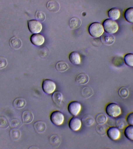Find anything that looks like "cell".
Returning a JSON list of instances; mask_svg holds the SVG:
<instances>
[{
  "instance_id": "obj_3",
  "label": "cell",
  "mask_w": 133,
  "mask_h": 149,
  "mask_svg": "<svg viewBox=\"0 0 133 149\" xmlns=\"http://www.w3.org/2000/svg\"><path fill=\"white\" fill-rule=\"evenodd\" d=\"M104 30L107 33L113 34L118 30L119 26L115 21L111 19H106L104 21L102 24Z\"/></svg>"
},
{
  "instance_id": "obj_23",
  "label": "cell",
  "mask_w": 133,
  "mask_h": 149,
  "mask_svg": "<svg viewBox=\"0 0 133 149\" xmlns=\"http://www.w3.org/2000/svg\"><path fill=\"white\" fill-rule=\"evenodd\" d=\"M26 104V101L24 98L19 97L15 99L13 102L14 107L16 109L23 108Z\"/></svg>"
},
{
  "instance_id": "obj_24",
  "label": "cell",
  "mask_w": 133,
  "mask_h": 149,
  "mask_svg": "<svg viewBox=\"0 0 133 149\" xmlns=\"http://www.w3.org/2000/svg\"><path fill=\"white\" fill-rule=\"evenodd\" d=\"M93 89L92 87L88 86L84 87L82 89L81 94L83 97L88 98L92 96L93 94Z\"/></svg>"
},
{
  "instance_id": "obj_20",
  "label": "cell",
  "mask_w": 133,
  "mask_h": 149,
  "mask_svg": "<svg viewBox=\"0 0 133 149\" xmlns=\"http://www.w3.org/2000/svg\"><path fill=\"white\" fill-rule=\"evenodd\" d=\"M76 81L81 85L87 84L89 80V77L86 73H81L78 74L76 78Z\"/></svg>"
},
{
  "instance_id": "obj_5",
  "label": "cell",
  "mask_w": 133,
  "mask_h": 149,
  "mask_svg": "<svg viewBox=\"0 0 133 149\" xmlns=\"http://www.w3.org/2000/svg\"><path fill=\"white\" fill-rule=\"evenodd\" d=\"M50 120L54 125L57 126L62 125L64 121V114L59 111L56 110L52 111L50 116Z\"/></svg>"
},
{
  "instance_id": "obj_35",
  "label": "cell",
  "mask_w": 133,
  "mask_h": 149,
  "mask_svg": "<svg viewBox=\"0 0 133 149\" xmlns=\"http://www.w3.org/2000/svg\"><path fill=\"white\" fill-rule=\"evenodd\" d=\"M9 126V122L8 119L5 116L0 117V128L1 129H6Z\"/></svg>"
},
{
  "instance_id": "obj_40",
  "label": "cell",
  "mask_w": 133,
  "mask_h": 149,
  "mask_svg": "<svg viewBox=\"0 0 133 149\" xmlns=\"http://www.w3.org/2000/svg\"><path fill=\"white\" fill-rule=\"evenodd\" d=\"M132 30H133V27H132Z\"/></svg>"
},
{
  "instance_id": "obj_11",
  "label": "cell",
  "mask_w": 133,
  "mask_h": 149,
  "mask_svg": "<svg viewBox=\"0 0 133 149\" xmlns=\"http://www.w3.org/2000/svg\"><path fill=\"white\" fill-rule=\"evenodd\" d=\"M100 40L103 44L107 45H112L115 41V37L113 35L107 33L103 34Z\"/></svg>"
},
{
  "instance_id": "obj_6",
  "label": "cell",
  "mask_w": 133,
  "mask_h": 149,
  "mask_svg": "<svg viewBox=\"0 0 133 149\" xmlns=\"http://www.w3.org/2000/svg\"><path fill=\"white\" fill-rule=\"evenodd\" d=\"M28 26L29 31L33 34L39 33L43 29V26L40 22L34 19L28 21Z\"/></svg>"
},
{
  "instance_id": "obj_36",
  "label": "cell",
  "mask_w": 133,
  "mask_h": 149,
  "mask_svg": "<svg viewBox=\"0 0 133 149\" xmlns=\"http://www.w3.org/2000/svg\"><path fill=\"white\" fill-rule=\"evenodd\" d=\"M46 15L43 12L37 10L35 14V18L40 22H43L46 19Z\"/></svg>"
},
{
  "instance_id": "obj_19",
  "label": "cell",
  "mask_w": 133,
  "mask_h": 149,
  "mask_svg": "<svg viewBox=\"0 0 133 149\" xmlns=\"http://www.w3.org/2000/svg\"><path fill=\"white\" fill-rule=\"evenodd\" d=\"M52 99L55 104L57 106L60 105L63 101V96L60 92L56 91L52 94Z\"/></svg>"
},
{
  "instance_id": "obj_8",
  "label": "cell",
  "mask_w": 133,
  "mask_h": 149,
  "mask_svg": "<svg viewBox=\"0 0 133 149\" xmlns=\"http://www.w3.org/2000/svg\"><path fill=\"white\" fill-rule=\"evenodd\" d=\"M107 134L108 138L113 141H117L121 136V132L117 127H111L108 128Z\"/></svg>"
},
{
  "instance_id": "obj_7",
  "label": "cell",
  "mask_w": 133,
  "mask_h": 149,
  "mask_svg": "<svg viewBox=\"0 0 133 149\" xmlns=\"http://www.w3.org/2000/svg\"><path fill=\"white\" fill-rule=\"evenodd\" d=\"M68 110L72 116H78L82 109L81 104L78 101H72L70 102L68 105Z\"/></svg>"
},
{
  "instance_id": "obj_12",
  "label": "cell",
  "mask_w": 133,
  "mask_h": 149,
  "mask_svg": "<svg viewBox=\"0 0 133 149\" xmlns=\"http://www.w3.org/2000/svg\"><path fill=\"white\" fill-rule=\"evenodd\" d=\"M46 8L51 12L55 13L59 10L60 6L56 0H50L47 3Z\"/></svg>"
},
{
  "instance_id": "obj_9",
  "label": "cell",
  "mask_w": 133,
  "mask_h": 149,
  "mask_svg": "<svg viewBox=\"0 0 133 149\" xmlns=\"http://www.w3.org/2000/svg\"><path fill=\"white\" fill-rule=\"evenodd\" d=\"M81 120L76 116H74L69 121V127L72 131H78L81 128Z\"/></svg>"
},
{
  "instance_id": "obj_30",
  "label": "cell",
  "mask_w": 133,
  "mask_h": 149,
  "mask_svg": "<svg viewBox=\"0 0 133 149\" xmlns=\"http://www.w3.org/2000/svg\"><path fill=\"white\" fill-rule=\"evenodd\" d=\"M124 133L125 136L128 139L133 141V125H129L126 127Z\"/></svg>"
},
{
  "instance_id": "obj_28",
  "label": "cell",
  "mask_w": 133,
  "mask_h": 149,
  "mask_svg": "<svg viewBox=\"0 0 133 149\" xmlns=\"http://www.w3.org/2000/svg\"><path fill=\"white\" fill-rule=\"evenodd\" d=\"M127 120L123 118H118L115 120V125L116 127L119 129H123L127 126Z\"/></svg>"
},
{
  "instance_id": "obj_39",
  "label": "cell",
  "mask_w": 133,
  "mask_h": 149,
  "mask_svg": "<svg viewBox=\"0 0 133 149\" xmlns=\"http://www.w3.org/2000/svg\"><path fill=\"white\" fill-rule=\"evenodd\" d=\"M29 149H33V148H36V147H30L29 148Z\"/></svg>"
},
{
  "instance_id": "obj_26",
  "label": "cell",
  "mask_w": 133,
  "mask_h": 149,
  "mask_svg": "<svg viewBox=\"0 0 133 149\" xmlns=\"http://www.w3.org/2000/svg\"><path fill=\"white\" fill-rule=\"evenodd\" d=\"M108 118L103 113H99L95 116V120L98 124H104L107 122Z\"/></svg>"
},
{
  "instance_id": "obj_22",
  "label": "cell",
  "mask_w": 133,
  "mask_h": 149,
  "mask_svg": "<svg viewBox=\"0 0 133 149\" xmlns=\"http://www.w3.org/2000/svg\"><path fill=\"white\" fill-rule=\"evenodd\" d=\"M81 21L80 18L77 17H72L70 20L69 25L71 29H78L81 25Z\"/></svg>"
},
{
  "instance_id": "obj_17",
  "label": "cell",
  "mask_w": 133,
  "mask_h": 149,
  "mask_svg": "<svg viewBox=\"0 0 133 149\" xmlns=\"http://www.w3.org/2000/svg\"><path fill=\"white\" fill-rule=\"evenodd\" d=\"M49 142L51 146L53 147H58L61 143V138L57 134H54L50 136Z\"/></svg>"
},
{
  "instance_id": "obj_2",
  "label": "cell",
  "mask_w": 133,
  "mask_h": 149,
  "mask_svg": "<svg viewBox=\"0 0 133 149\" xmlns=\"http://www.w3.org/2000/svg\"><path fill=\"white\" fill-rule=\"evenodd\" d=\"M107 115L112 118H116L121 114V109L120 106L115 102L108 104L106 108Z\"/></svg>"
},
{
  "instance_id": "obj_37",
  "label": "cell",
  "mask_w": 133,
  "mask_h": 149,
  "mask_svg": "<svg viewBox=\"0 0 133 149\" xmlns=\"http://www.w3.org/2000/svg\"><path fill=\"white\" fill-rule=\"evenodd\" d=\"M8 65V62L6 58L0 56V70L4 68Z\"/></svg>"
},
{
  "instance_id": "obj_14",
  "label": "cell",
  "mask_w": 133,
  "mask_h": 149,
  "mask_svg": "<svg viewBox=\"0 0 133 149\" xmlns=\"http://www.w3.org/2000/svg\"><path fill=\"white\" fill-rule=\"evenodd\" d=\"M34 118L33 114L30 110L24 111L22 113V118L23 123L27 124L31 123L33 120Z\"/></svg>"
},
{
  "instance_id": "obj_27",
  "label": "cell",
  "mask_w": 133,
  "mask_h": 149,
  "mask_svg": "<svg viewBox=\"0 0 133 149\" xmlns=\"http://www.w3.org/2000/svg\"><path fill=\"white\" fill-rule=\"evenodd\" d=\"M108 127L107 125L104 124H98L96 127V131L98 134L100 136H104L107 134Z\"/></svg>"
},
{
  "instance_id": "obj_31",
  "label": "cell",
  "mask_w": 133,
  "mask_h": 149,
  "mask_svg": "<svg viewBox=\"0 0 133 149\" xmlns=\"http://www.w3.org/2000/svg\"><path fill=\"white\" fill-rule=\"evenodd\" d=\"M10 137L13 141H17L20 138L21 136V132L17 129H11L10 132Z\"/></svg>"
},
{
  "instance_id": "obj_32",
  "label": "cell",
  "mask_w": 133,
  "mask_h": 149,
  "mask_svg": "<svg viewBox=\"0 0 133 149\" xmlns=\"http://www.w3.org/2000/svg\"><path fill=\"white\" fill-rule=\"evenodd\" d=\"M129 91L128 88L125 87H121L119 89L118 94L120 97L123 99L127 98L129 95Z\"/></svg>"
},
{
  "instance_id": "obj_15",
  "label": "cell",
  "mask_w": 133,
  "mask_h": 149,
  "mask_svg": "<svg viewBox=\"0 0 133 149\" xmlns=\"http://www.w3.org/2000/svg\"><path fill=\"white\" fill-rule=\"evenodd\" d=\"M9 44L11 48L14 49H18L22 46V40L18 37L14 36L9 40Z\"/></svg>"
},
{
  "instance_id": "obj_33",
  "label": "cell",
  "mask_w": 133,
  "mask_h": 149,
  "mask_svg": "<svg viewBox=\"0 0 133 149\" xmlns=\"http://www.w3.org/2000/svg\"><path fill=\"white\" fill-rule=\"evenodd\" d=\"M124 60L127 66L133 67V54L128 53L125 56Z\"/></svg>"
},
{
  "instance_id": "obj_38",
  "label": "cell",
  "mask_w": 133,
  "mask_h": 149,
  "mask_svg": "<svg viewBox=\"0 0 133 149\" xmlns=\"http://www.w3.org/2000/svg\"><path fill=\"white\" fill-rule=\"evenodd\" d=\"M126 120L128 125H133V112L128 114L127 116Z\"/></svg>"
},
{
  "instance_id": "obj_29",
  "label": "cell",
  "mask_w": 133,
  "mask_h": 149,
  "mask_svg": "<svg viewBox=\"0 0 133 149\" xmlns=\"http://www.w3.org/2000/svg\"><path fill=\"white\" fill-rule=\"evenodd\" d=\"M124 17L127 22L133 23V8H130L126 9L124 13Z\"/></svg>"
},
{
  "instance_id": "obj_4",
  "label": "cell",
  "mask_w": 133,
  "mask_h": 149,
  "mask_svg": "<svg viewBox=\"0 0 133 149\" xmlns=\"http://www.w3.org/2000/svg\"><path fill=\"white\" fill-rule=\"evenodd\" d=\"M42 87L44 93L47 94H51L55 92L56 85L53 80L46 79L43 80Z\"/></svg>"
},
{
  "instance_id": "obj_1",
  "label": "cell",
  "mask_w": 133,
  "mask_h": 149,
  "mask_svg": "<svg viewBox=\"0 0 133 149\" xmlns=\"http://www.w3.org/2000/svg\"><path fill=\"white\" fill-rule=\"evenodd\" d=\"M103 26L99 22H94L90 24L88 28V31L90 35L94 38H99L104 33Z\"/></svg>"
},
{
  "instance_id": "obj_25",
  "label": "cell",
  "mask_w": 133,
  "mask_h": 149,
  "mask_svg": "<svg viewBox=\"0 0 133 149\" xmlns=\"http://www.w3.org/2000/svg\"><path fill=\"white\" fill-rule=\"evenodd\" d=\"M68 64L64 61H58L56 65V69L58 72H64L68 69Z\"/></svg>"
},
{
  "instance_id": "obj_34",
  "label": "cell",
  "mask_w": 133,
  "mask_h": 149,
  "mask_svg": "<svg viewBox=\"0 0 133 149\" xmlns=\"http://www.w3.org/2000/svg\"><path fill=\"white\" fill-rule=\"evenodd\" d=\"M9 125L12 129H18L22 125V123L18 119L14 118L10 121Z\"/></svg>"
},
{
  "instance_id": "obj_21",
  "label": "cell",
  "mask_w": 133,
  "mask_h": 149,
  "mask_svg": "<svg viewBox=\"0 0 133 149\" xmlns=\"http://www.w3.org/2000/svg\"><path fill=\"white\" fill-rule=\"evenodd\" d=\"M82 123L86 127L93 125L95 122L94 118L90 115H86L81 119Z\"/></svg>"
},
{
  "instance_id": "obj_16",
  "label": "cell",
  "mask_w": 133,
  "mask_h": 149,
  "mask_svg": "<svg viewBox=\"0 0 133 149\" xmlns=\"http://www.w3.org/2000/svg\"><path fill=\"white\" fill-rule=\"evenodd\" d=\"M35 130L38 133L41 134L45 131L46 128V123L42 120L37 121L34 124Z\"/></svg>"
},
{
  "instance_id": "obj_10",
  "label": "cell",
  "mask_w": 133,
  "mask_h": 149,
  "mask_svg": "<svg viewBox=\"0 0 133 149\" xmlns=\"http://www.w3.org/2000/svg\"><path fill=\"white\" fill-rule=\"evenodd\" d=\"M30 40L31 43L36 46H41L45 42L44 36L39 33L33 34L30 37Z\"/></svg>"
},
{
  "instance_id": "obj_13",
  "label": "cell",
  "mask_w": 133,
  "mask_h": 149,
  "mask_svg": "<svg viewBox=\"0 0 133 149\" xmlns=\"http://www.w3.org/2000/svg\"><path fill=\"white\" fill-rule=\"evenodd\" d=\"M69 59L71 63L74 65H79L81 63V58L80 55L76 51H73L70 54Z\"/></svg>"
},
{
  "instance_id": "obj_18",
  "label": "cell",
  "mask_w": 133,
  "mask_h": 149,
  "mask_svg": "<svg viewBox=\"0 0 133 149\" xmlns=\"http://www.w3.org/2000/svg\"><path fill=\"white\" fill-rule=\"evenodd\" d=\"M121 13L120 10L117 8H112L108 12V16L111 19L115 21L120 18Z\"/></svg>"
}]
</instances>
